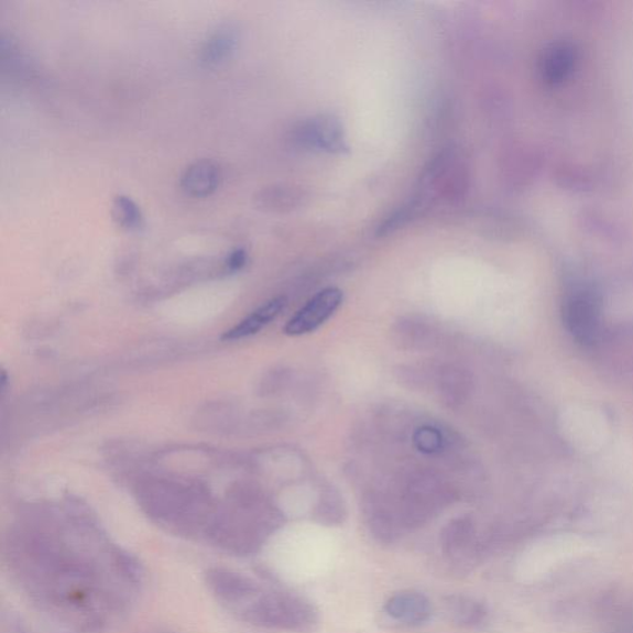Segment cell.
<instances>
[{
	"label": "cell",
	"mask_w": 633,
	"mask_h": 633,
	"mask_svg": "<svg viewBox=\"0 0 633 633\" xmlns=\"http://www.w3.org/2000/svg\"><path fill=\"white\" fill-rule=\"evenodd\" d=\"M579 63V50L570 42L549 43L538 57V74L547 86H560L572 75Z\"/></svg>",
	"instance_id": "6"
},
{
	"label": "cell",
	"mask_w": 633,
	"mask_h": 633,
	"mask_svg": "<svg viewBox=\"0 0 633 633\" xmlns=\"http://www.w3.org/2000/svg\"><path fill=\"white\" fill-rule=\"evenodd\" d=\"M563 324L578 345L594 347L602 331V298L599 290L590 284L572 285L561 306Z\"/></svg>",
	"instance_id": "3"
},
{
	"label": "cell",
	"mask_w": 633,
	"mask_h": 633,
	"mask_svg": "<svg viewBox=\"0 0 633 633\" xmlns=\"http://www.w3.org/2000/svg\"><path fill=\"white\" fill-rule=\"evenodd\" d=\"M343 303V293L337 287L321 290L308 304L288 320L285 334L291 337L304 336L316 330L337 313Z\"/></svg>",
	"instance_id": "5"
},
{
	"label": "cell",
	"mask_w": 633,
	"mask_h": 633,
	"mask_svg": "<svg viewBox=\"0 0 633 633\" xmlns=\"http://www.w3.org/2000/svg\"><path fill=\"white\" fill-rule=\"evenodd\" d=\"M239 43L238 29L230 23L217 26L200 47L199 58L204 66L215 68L232 58Z\"/></svg>",
	"instance_id": "10"
},
{
	"label": "cell",
	"mask_w": 633,
	"mask_h": 633,
	"mask_svg": "<svg viewBox=\"0 0 633 633\" xmlns=\"http://www.w3.org/2000/svg\"><path fill=\"white\" fill-rule=\"evenodd\" d=\"M112 217L114 222L127 232H138L144 226L142 209L133 198L119 195L113 199Z\"/></svg>",
	"instance_id": "14"
},
{
	"label": "cell",
	"mask_w": 633,
	"mask_h": 633,
	"mask_svg": "<svg viewBox=\"0 0 633 633\" xmlns=\"http://www.w3.org/2000/svg\"><path fill=\"white\" fill-rule=\"evenodd\" d=\"M6 556L37 610L69 633L107 626L122 614L140 582L132 557L95 538L22 535L10 542Z\"/></svg>",
	"instance_id": "1"
},
{
	"label": "cell",
	"mask_w": 633,
	"mask_h": 633,
	"mask_svg": "<svg viewBox=\"0 0 633 633\" xmlns=\"http://www.w3.org/2000/svg\"><path fill=\"white\" fill-rule=\"evenodd\" d=\"M384 610L388 616L407 626L426 624L434 612L429 599L415 590L396 592L385 602Z\"/></svg>",
	"instance_id": "8"
},
{
	"label": "cell",
	"mask_w": 633,
	"mask_h": 633,
	"mask_svg": "<svg viewBox=\"0 0 633 633\" xmlns=\"http://www.w3.org/2000/svg\"><path fill=\"white\" fill-rule=\"evenodd\" d=\"M439 391L449 406L461 404L470 391V378L467 371L454 367L441 371Z\"/></svg>",
	"instance_id": "13"
},
{
	"label": "cell",
	"mask_w": 633,
	"mask_h": 633,
	"mask_svg": "<svg viewBox=\"0 0 633 633\" xmlns=\"http://www.w3.org/2000/svg\"><path fill=\"white\" fill-rule=\"evenodd\" d=\"M440 435L436 429H422L416 437V444L424 451H435L440 447Z\"/></svg>",
	"instance_id": "16"
},
{
	"label": "cell",
	"mask_w": 633,
	"mask_h": 633,
	"mask_svg": "<svg viewBox=\"0 0 633 633\" xmlns=\"http://www.w3.org/2000/svg\"><path fill=\"white\" fill-rule=\"evenodd\" d=\"M206 585L220 607L247 624L294 633H314L320 625L313 602L291 592L265 589L241 572L209 569Z\"/></svg>",
	"instance_id": "2"
},
{
	"label": "cell",
	"mask_w": 633,
	"mask_h": 633,
	"mask_svg": "<svg viewBox=\"0 0 633 633\" xmlns=\"http://www.w3.org/2000/svg\"><path fill=\"white\" fill-rule=\"evenodd\" d=\"M159 633H170V632H159Z\"/></svg>",
	"instance_id": "18"
},
{
	"label": "cell",
	"mask_w": 633,
	"mask_h": 633,
	"mask_svg": "<svg viewBox=\"0 0 633 633\" xmlns=\"http://www.w3.org/2000/svg\"><path fill=\"white\" fill-rule=\"evenodd\" d=\"M294 142L327 153H341L347 149L345 130L331 116H318L301 122L294 130Z\"/></svg>",
	"instance_id": "4"
},
{
	"label": "cell",
	"mask_w": 633,
	"mask_h": 633,
	"mask_svg": "<svg viewBox=\"0 0 633 633\" xmlns=\"http://www.w3.org/2000/svg\"><path fill=\"white\" fill-rule=\"evenodd\" d=\"M445 612L450 622L463 629H476L484 624L488 610L474 598L449 596L445 599Z\"/></svg>",
	"instance_id": "11"
},
{
	"label": "cell",
	"mask_w": 633,
	"mask_h": 633,
	"mask_svg": "<svg viewBox=\"0 0 633 633\" xmlns=\"http://www.w3.org/2000/svg\"><path fill=\"white\" fill-rule=\"evenodd\" d=\"M248 255L244 249H237L227 259V268L230 271H239L247 264Z\"/></svg>",
	"instance_id": "17"
},
{
	"label": "cell",
	"mask_w": 633,
	"mask_h": 633,
	"mask_svg": "<svg viewBox=\"0 0 633 633\" xmlns=\"http://www.w3.org/2000/svg\"><path fill=\"white\" fill-rule=\"evenodd\" d=\"M285 306V297H276L269 301V303L258 308L255 313L241 320L239 325L227 330L222 339L232 341L259 334L261 329L266 327L281 313H283Z\"/></svg>",
	"instance_id": "12"
},
{
	"label": "cell",
	"mask_w": 633,
	"mask_h": 633,
	"mask_svg": "<svg viewBox=\"0 0 633 633\" xmlns=\"http://www.w3.org/2000/svg\"><path fill=\"white\" fill-rule=\"evenodd\" d=\"M222 183V168L212 160H198L181 175L179 186L194 198L212 196Z\"/></svg>",
	"instance_id": "9"
},
{
	"label": "cell",
	"mask_w": 633,
	"mask_h": 633,
	"mask_svg": "<svg viewBox=\"0 0 633 633\" xmlns=\"http://www.w3.org/2000/svg\"><path fill=\"white\" fill-rule=\"evenodd\" d=\"M440 547L444 555L454 565H470L478 555L477 535L473 521L468 517L456 519L441 531Z\"/></svg>",
	"instance_id": "7"
},
{
	"label": "cell",
	"mask_w": 633,
	"mask_h": 633,
	"mask_svg": "<svg viewBox=\"0 0 633 633\" xmlns=\"http://www.w3.org/2000/svg\"><path fill=\"white\" fill-rule=\"evenodd\" d=\"M293 199H295L294 195L283 186L260 190L255 198L257 205L268 210H283L291 206V200Z\"/></svg>",
	"instance_id": "15"
}]
</instances>
